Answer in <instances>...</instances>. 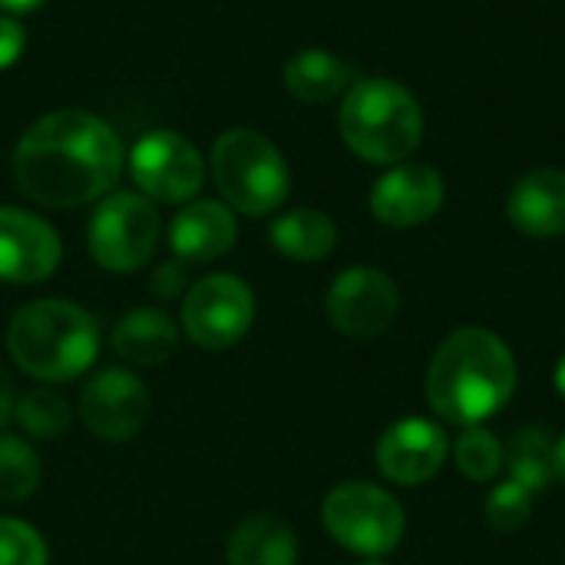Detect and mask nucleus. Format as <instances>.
Returning <instances> with one entry per match:
<instances>
[{"instance_id":"nucleus-1","label":"nucleus","mask_w":565,"mask_h":565,"mask_svg":"<svg viewBox=\"0 0 565 565\" xmlns=\"http://www.w3.org/2000/svg\"><path fill=\"white\" fill-rule=\"evenodd\" d=\"M116 129L86 109L40 116L13 149L17 189L43 209H79L103 199L122 175Z\"/></svg>"},{"instance_id":"nucleus-2","label":"nucleus","mask_w":565,"mask_h":565,"mask_svg":"<svg viewBox=\"0 0 565 565\" xmlns=\"http://www.w3.org/2000/svg\"><path fill=\"white\" fill-rule=\"evenodd\" d=\"M516 377V358L500 334L460 328L430 358L427 404L447 424L480 427L510 404Z\"/></svg>"},{"instance_id":"nucleus-3","label":"nucleus","mask_w":565,"mask_h":565,"mask_svg":"<svg viewBox=\"0 0 565 565\" xmlns=\"http://www.w3.org/2000/svg\"><path fill=\"white\" fill-rule=\"evenodd\" d=\"M7 348L20 371L36 381L63 384L89 371L99 354L96 318L63 298H40L23 305L7 331Z\"/></svg>"},{"instance_id":"nucleus-4","label":"nucleus","mask_w":565,"mask_h":565,"mask_svg":"<svg viewBox=\"0 0 565 565\" xmlns=\"http://www.w3.org/2000/svg\"><path fill=\"white\" fill-rule=\"evenodd\" d=\"M344 146L371 166L407 162L424 139L417 96L387 76L354 79L338 113Z\"/></svg>"},{"instance_id":"nucleus-5","label":"nucleus","mask_w":565,"mask_h":565,"mask_svg":"<svg viewBox=\"0 0 565 565\" xmlns=\"http://www.w3.org/2000/svg\"><path fill=\"white\" fill-rule=\"evenodd\" d=\"M212 179L228 209L262 218L285 205L291 172L271 139L255 129H228L212 146Z\"/></svg>"},{"instance_id":"nucleus-6","label":"nucleus","mask_w":565,"mask_h":565,"mask_svg":"<svg viewBox=\"0 0 565 565\" xmlns=\"http://www.w3.org/2000/svg\"><path fill=\"white\" fill-rule=\"evenodd\" d=\"M321 520L338 546L367 559L394 553L407 526L404 507L397 503V497L367 480H348L334 487L324 497Z\"/></svg>"},{"instance_id":"nucleus-7","label":"nucleus","mask_w":565,"mask_h":565,"mask_svg":"<svg viewBox=\"0 0 565 565\" xmlns=\"http://www.w3.org/2000/svg\"><path fill=\"white\" fill-rule=\"evenodd\" d=\"M162 218L139 192H113L89 218V255L99 268L126 275L142 268L159 245Z\"/></svg>"},{"instance_id":"nucleus-8","label":"nucleus","mask_w":565,"mask_h":565,"mask_svg":"<svg viewBox=\"0 0 565 565\" xmlns=\"http://www.w3.org/2000/svg\"><path fill=\"white\" fill-rule=\"evenodd\" d=\"M129 172L149 202L182 205L199 195L205 182V159L202 152L172 129H152L136 139L129 152Z\"/></svg>"},{"instance_id":"nucleus-9","label":"nucleus","mask_w":565,"mask_h":565,"mask_svg":"<svg viewBox=\"0 0 565 565\" xmlns=\"http://www.w3.org/2000/svg\"><path fill=\"white\" fill-rule=\"evenodd\" d=\"M255 321V295L238 275H209L185 291L182 328L205 351L238 344Z\"/></svg>"},{"instance_id":"nucleus-10","label":"nucleus","mask_w":565,"mask_h":565,"mask_svg":"<svg viewBox=\"0 0 565 565\" xmlns=\"http://www.w3.org/2000/svg\"><path fill=\"white\" fill-rule=\"evenodd\" d=\"M328 318L331 324L358 341H371L381 338L397 311H401V291L394 285L391 275H384L381 268H348L341 271L331 288H328Z\"/></svg>"},{"instance_id":"nucleus-11","label":"nucleus","mask_w":565,"mask_h":565,"mask_svg":"<svg viewBox=\"0 0 565 565\" xmlns=\"http://www.w3.org/2000/svg\"><path fill=\"white\" fill-rule=\"evenodd\" d=\"M79 417L86 430L99 440H132L149 420V391L136 374L122 367H106L83 384Z\"/></svg>"},{"instance_id":"nucleus-12","label":"nucleus","mask_w":565,"mask_h":565,"mask_svg":"<svg viewBox=\"0 0 565 565\" xmlns=\"http://www.w3.org/2000/svg\"><path fill=\"white\" fill-rule=\"evenodd\" d=\"M450 457V440L444 427L427 417H407L387 427L377 440L374 460L384 480L397 487H420L434 480Z\"/></svg>"},{"instance_id":"nucleus-13","label":"nucleus","mask_w":565,"mask_h":565,"mask_svg":"<svg viewBox=\"0 0 565 565\" xmlns=\"http://www.w3.org/2000/svg\"><path fill=\"white\" fill-rule=\"evenodd\" d=\"M444 175L427 162L391 166L371 189V212L381 225L417 228L444 205Z\"/></svg>"},{"instance_id":"nucleus-14","label":"nucleus","mask_w":565,"mask_h":565,"mask_svg":"<svg viewBox=\"0 0 565 565\" xmlns=\"http://www.w3.org/2000/svg\"><path fill=\"white\" fill-rule=\"evenodd\" d=\"M60 255V235L46 218L17 205H0V281H43L56 271Z\"/></svg>"},{"instance_id":"nucleus-15","label":"nucleus","mask_w":565,"mask_h":565,"mask_svg":"<svg viewBox=\"0 0 565 565\" xmlns=\"http://www.w3.org/2000/svg\"><path fill=\"white\" fill-rule=\"evenodd\" d=\"M238 238L235 212L225 202H185L169 228V245L175 262L182 265H202L212 258H222Z\"/></svg>"},{"instance_id":"nucleus-16","label":"nucleus","mask_w":565,"mask_h":565,"mask_svg":"<svg viewBox=\"0 0 565 565\" xmlns=\"http://www.w3.org/2000/svg\"><path fill=\"white\" fill-rule=\"evenodd\" d=\"M507 218L530 238L565 235V172L533 169L507 195Z\"/></svg>"},{"instance_id":"nucleus-17","label":"nucleus","mask_w":565,"mask_h":565,"mask_svg":"<svg viewBox=\"0 0 565 565\" xmlns=\"http://www.w3.org/2000/svg\"><path fill=\"white\" fill-rule=\"evenodd\" d=\"M113 351L139 367L166 364L179 348V328L175 321L159 308H136L122 315L113 328Z\"/></svg>"},{"instance_id":"nucleus-18","label":"nucleus","mask_w":565,"mask_h":565,"mask_svg":"<svg viewBox=\"0 0 565 565\" xmlns=\"http://www.w3.org/2000/svg\"><path fill=\"white\" fill-rule=\"evenodd\" d=\"M228 565H295L298 563V536L275 513L245 516L228 536Z\"/></svg>"},{"instance_id":"nucleus-19","label":"nucleus","mask_w":565,"mask_h":565,"mask_svg":"<svg viewBox=\"0 0 565 565\" xmlns=\"http://www.w3.org/2000/svg\"><path fill=\"white\" fill-rule=\"evenodd\" d=\"M351 83H354L351 63H344L341 56L321 46L301 50L285 63V89L311 106L338 99L341 93L351 89Z\"/></svg>"},{"instance_id":"nucleus-20","label":"nucleus","mask_w":565,"mask_h":565,"mask_svg":"<svg viewBox=\"0 0 565 565\" xmlns=\"http://www.w3.org/2000/svg\"><path fill=\"white\" fill-rule=\"evenodd\" d=\"M271 245L291 262H321L338 245L334 222L318 209H291L271 222Z\"/></svg>"},{"instance_id":"nucleus-21","label":"nucleus","mask_w":565,"mask_h":565,"mask_svg":"<svg viewBox=\"0 0 565 565\" xmlns=\"http://www.w3.org/2000/svg\"><path fill=\"white\" fill-rule=\"evenodd\" d=\"M503 470L510 473V480L526 487L533 497L550 490L556 473H553V440L546 437V430H536V427L520 430L507 447Z\"/></svg>"},{"instance_id":"nucleus-22","label":"nucleus","mask_w":565,"mask_h":565,"mask_svg":"<svg viewBox=\"0 0 565 565\" xmlns=\"http://www.w3.org/2000/svg\"><path fill=\"white\" fill-rule=\"evenodd\" d=\"M13 417H17V424H20L30 437H36V440H56V437H63V434L70 430V424H73V411H70L66 397L56 394V391H50V387H33V391H26V394L17 401Z\"/></svg>"},{"instance_id":"nucleus-23","label":"nucleus","mask_w":565,"mask_h":565,"mask_svg":"<svg viewBox=\"0 0 565 565\" xmlns=\"http://www.w3.org/2000/svg\"><path fill=\"white\" fill-rule=\"evenodd\" d=\"M40 487V457L23 437L0 434V503H20Z\"/></svg>"},{"instance_id":"nucleus-24","label":"nucleus","mask_w":565,"mask_h":565,"mask_svg":"<svg viewBox=\"0 0 565 565\" xmlns=\"http://www.w3.org/2000/svg\"><path fill=\"white\" fill-rule=\"evenodd\" d=\"M503 460L507 447L483 427H463V434L454 444V463L473 483H490L493 477H500Z\"/></svg>"},{"instance_id":"nucleus-25","label":"nucleus","mask_w":565,"mask_h":565,"mask_svg":"<svg viewBox=\"0 0 565 565\" xmlns=\"http://www.w3.org/2000/svg\"><path fill=\"white\" fill-rule=\"evenodd\" d=\"M533 516V493L516 480H503L487 497V523L497 533H516Z\"/></svg>"},{"instance_id":"nucleus-26","label":"nucleus","mask_w":565,"mask_h":565,"mask_svg":"<svg viewBox=\"0 0 565 565\" xmlns=\"http://www.w3.org/2000/svg\"><path fill=\"white\" fill-rule=\"evenodd\" d=\"M50 553L43 536L23 520H0V565H46Z\"/></svg>"},{"instance_id":"nucleus-27","label":"nucleus","mask_w":565,"mask_h":565,"mask_svg":"<svg viewBox=\"0 0 565 565\" xmlns=\"http://www.w3.org/2000/svg\"><path fill=\"white\" fill-rule=\"evenodd\" d=\"M23 46H26V30H23V23H20L17 17L0 13V70L13 66V63L20 60Z\"/></svg>"},{"instance_id":"nucleus-28","label":"nucleus","mask_w":565,"mask_h":565,"mask_svg":"<svg viewBox=\"0 0 565 565\" xmlns=\"http://www.w3.org/2000/svg\"><path fill=\"white\" fill-rule=\"evenodd\" d=\"M185 288V265L182 262H166L159 265V271L152 275V291L159 298H175Z\"/></svg>"},{"instance_id":"nucleus-29","label":"nucleus","mask_w":565,"mask_h":565,"mask_svg":"<svg viewBox=\"0 0 565 565\" xmlns=\"http://www.w3.org/2000/svg\"><path fill=\"white\" fill-rule=\"evenodd\" d=\"M13 407H17V397H13V381L7 374V367L0 364V427L13 417Z\"/></svg>"},{"instance_id":"nucleus-30","label":"nucleus","mask_w":565,"mask_h":565,"mask_svg":"<svg viewBox=\"0 0 565 565\" xmlns=\"http://www.w3.org/2000/svg\"><path fill=\"white\" fill-rule=\"evenodd\" d=\"M553 473L559 483H565V434L553 444Z\"/></svg>"},{"instance_id":"nucleus-31","label":"nucleus","mask_w":565,"mask_h":565,"mask_svg":"<svg viewBox=\"0 0 565 565\" xmlns=\"http://www.w3.org/2000/svg\"><path fill=\"white\" fill-rule=\"evenodd\" d=\"M43 0H0V10L7 13H26V10H36Z\"/></svg>"},{"instance_id":"nucleus-32","label":"nucleus","mask_w":565,"mask_h":565,"mask_svg":"<svg viewBox=\"0 0 565 565\" xmlns=\"http://www.w3.org/2000/svg\"><path fill=\"white\" fill-rule=\"evenodd\" d=\"M556 391L565 397V354H563V361L556 364Z\"/></svg>"},{"instance_id":"nucleus-33","label":"nucleus","mask_w":565,"mask_h":565,"mask_svg":"<svg viewBox=\"0 0 565 565\" xmlns=\"http://www.w3.org/2000/svg\"><path fill=\"white\" fill-rule=\"evenodd\" d=\"M361 565H384V563H377V559H367V563H361Z\"/></svg>"}]
</instances>
